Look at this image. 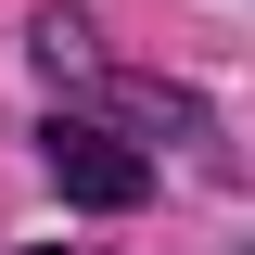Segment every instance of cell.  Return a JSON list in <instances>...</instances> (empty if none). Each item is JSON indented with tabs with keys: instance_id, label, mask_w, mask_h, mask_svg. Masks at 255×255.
I'll list each match as a JSON object with an SVG mask.
<instances>
[{
	"instance_id": "cell-1",
	"label": "cell",
	"mask_w": 255,
	"mask_h": 255,
	"mask_svg": "<svg viewBox=\"0 0 255 255\" xmlns=\"http://www.w3.org/2000/svg\"><path fill=\"white\" fill-rule=\"evenodd\" d=\"M38 166H51L64 204H102V217H128V204L153 191V166L128 153L115 128H90V115H51V128H38Z\"/></svg>"
},
{
	"instance_id": "cell-2",
	"label": "cell",
	"mask_w": 255,
	"mask_h": 255,
	"mask_svg": "<svg viewBox=\"0 0 255 255\" xmlns=\"http://www.w3.org/2000/svg\"><path fill=\"white\" fill-rule=\"evenodd\" d=\"M38 64L77 77V64H90V26H77V13H38Z\"/></svg>"
},
{
	"instance_id": "cell-3",
	"label": "cell",
	"mask_w": 255,
	"mask_h": 255,
	"mask_svg": "<svg viewBox=\"0 0 255 255\" xmlns=\"http://www.w3.org/2000/svg\"><path fill=\"white\" fill-rule=\"evenodd\" d=\"M51 255H64V243H51Z\"/></svg>"
}]
</instances>
